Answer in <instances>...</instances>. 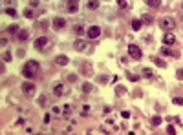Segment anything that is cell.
<instances>
[{
    "label": "cell",
    "mask_w": 183,
    "mask_h": 135,
    "mask_svg": "<svg viewBox=\"0 0 183 135\" xmlns=\"http://www.w3.org/2000/svg\"><path fill=\"white\" fill-rule=\"evenodd\" d=\"M68 79H70V82H75V81H77V77H75V75H70Z\"/></svg>",
    "instance_id": "39"
},
{
    "label": "cell",
    "mask_w": 183,
    "mask_h": 135,
    "mask_svg": "<svg viewBox=\"0 0 183 135\" xmlns=\"http://www.w3.org/2000/svg\"><path fill=\"white\" fill-rule=\"evenodd\" d=\"M31 4H33V6H37V4H38V0H31Z\"/></svg>",
    "instance_id": "42"
},
{
    "label": "cell",
    "mask_w": 183,
    "mask_h": 135,
    "mask_svg": "<svg viewBox=\"0 0 183 135\" xmlns=\"http://www.w3.org/2000/svg\"><path fill=\"white\" fill-rule=\"evenodd\" d=\"M24 17H26V18H33V9H24Z\"/></svg>",
    "instance_id": "27"
},
{
    "label": "cell",
    "mask_w": 183,
    "mask_h": 135,
    "mask_svg": "<svg viewBox=\"0 0 183 135\" xmlns=\"http://www.w3.org/2000/svg\"><path fill=\"white\" fill-rule=\"evenodd\" d=\"M141 20L145 22V24H152V20H154V18H152L150 15H143V17H141Z\"/></svg>",
    "instance_id": "25"
},
{
    "label": "cell",
    "mask_w": 183,
    "mask_h": 135,
    "mask_svg": "<svg viewBox=\"0 0 183 135\" xmlns=\"http://www.w3.org/2000/svg\"><path fill=\"white\" fill-rule=\"evenodd\" d=\"M150 60L156 64V66H159V68H165L167 66V62L163 60V58H159V57H150Z\"/></svg>",
    "instance_id": "12"
},
{
    "label": "cell",
    "mask_w": 183,
    "mask_h": 135,
    "mask_svg": "<svg viewBox=\"0 0 183 135\" xmlns=\"http://www.w3.org/2000/svg\"><path fill=\"white\" fill-rule=\"evenodd\" d=\"M73 46H75L77 51H88V44H86V40H82V38H77V40L73 42Z\"/></svg>",
    "instance_id": "5"
},
{
    "label": "cell",
    "mask_w": 183,
    "mask_h": 135,
    "mask_svg": "<svg viewBox=\"0 0 183 135\" xmlns=\"http://www.w3.org/2000/svg\"><path fill=\"white\" fill-rule=\"evenodd\" d=\"M6 71V66H4V64H0V73H4Z\"/></svg>",
    "instance_id": "41"
},
{
    "label": "cell",
    "mask_w": 183,
    "mask_h": 135,
    "mask_svg": "<svg viewBox=\"0 0 183 135\" xmlns=\"http://www.w3.org/2000/svg\"><path fill=\"white\" fill-rule=\"evenodd\" d=\"M141 26H143V22H141V20H134V22H132V29H134V31L141 29Z\"/></svg>",
    "instance_id": "23"
},
{
    "label": "cell",
    "mask_w": 183,
    "mask_h": 135,
    "mask_svg": "<svg viewBox=\"0 0 183 135\" xmlns=\"http://www.w3.org/2000/svg\"><path fill=\"white\" fill-rule=\"evenodd\" d=\"M159 26L163 28V29H172L176 26V22L172 20V18H161V22H159Z\"/></svg>",
    "instance_id": "8"
},
{
    "label": "cell",
    "mask_w": 183,
    "mask_h": 135,
    "mask_svg": "<svg viewBox=\"0 0 183 135\" xmlns=\"http://www.w3.org/2000/svg\"><path fill=\"white\" fill-rule=\"evenodd\" d=\"M88 113H90V106L84 104V106H82V115H88Z\"/></svg>",
    "instance_id": "31"
},
{
    "label": "cell",
    "mask_w": 183,
    "mask_h": 135,
    "mask_svg": "<svg viewBox=\"0 0 183 135\" xmlns=\"http://www.w3.org/2000/svg\"><path fill=\"white\" fill-rule=\"evenodd\" d=\"M126 77H128V81H132V82L139 81V75H136V73H132V71H126Z\"/></svg>",
    "instance_id": "15"
},
{
    "label": "cell",
    "mask_w": 183,
    "mask_h": 135,
    "mask_svg": "<svg viewBox=\"0 0 183 135\" xmlns=\"http://www.w3.org/2000/svg\"><path fill=\"white\" fill-rule=\"evenodd\" d=\"M121 117H123V119H128V117H130V111H123Z\"/></svg>",
    "instance_id": "37"
},
{
    "label": "cell",
    "mask_w": 183,
    "mask_h": 135,
    "mask_svg": "<svg viewBox=\"0 0 183 135\" xmlns=\"http://www.w3.org/2000/svg\"><path fill=\"white\" fill-rule=\"evenodd\" d=\"M37 26H38V28H42V29H46V28H48V22H44V20H41V22L37 24Z\"/></svg>",
    "instance_id": "33"
},
{
    "label": "cell",
    "mask_w": 183,
    "mask_h": 135,
    "mask_svg": "<svg viewBox=\"0 0 183 135\" xmlns=\"http://www.w3.org/2000/svg\"><path fill=\"white\" fill-rule=\"evenodd\" d=\"M75 33L81 35V33H82V26H75Z\"/></svg>",
    "instance_id": "36"
},
{
    "label": "cell",
    "mask_w": 183,
    "mask_h": 135,
    "mask_svg": "<svg viewBox=\"0 0 183 135\" xmlns=\"http://www.w3.org/2000/svg\"><path fill=\"white\" fill-rule=\"evenodd\" d=\"M126 93V88L125 86H115V95H119V97H121V95H125Z\"/></svg>",
    "instance_id": "20"
},
{
    "label": "cell",
    "mask_w": 183,
    "mask_h": 135,
    "mask_svg": "<svg viewBox=\"0 0 183 135\" xmlns=\"http://www.w3.org/2000/svg\"><path fill=\"white\" fill-rule=\"evenodd\" d=\"M53 93H55L57 97L64 95V86H62V84H55V88H53Z\"/></svg>",
    "instance_id": "14"
},
{
    "label": "cell",
    "mask_w": 183,
    "mask_h": 135,
    "mask_svg": "<svg viewBox=\"0 0 183 135\" xmlns=\"http://www.w3.org/2000/svg\"><path fill=\"white\" fill-rule=\"evenodd\" d=\"M167 132H169V133H176V128L174 126H167Z\"/></svg>",
    "instance_id": "35"
},
{
    "label": "cell",
    "mask_w": 183,
    "mask_h": 135,
    "mask_svg": "<svg viewBox=\"0 0 183 135\" xmlns=\"http://www.w3.org/2000/svg\"><path fill=\"white\" fill-rule=\"evenodd\" d=\"M128 55H130L132 58H136V60H139L141 58V48L137 46V44H130V46H128Z\"/></svg>",
    "instance_id": "2"
},
{
    "label": "cell",
    "mask_w": 183,
    "mask_h": 135,
    "mask_svg": "<svg viewBox=\"0 0 183 135\" xmlns=\"http://www.w3.org/2000/svg\"><path fill=\"white\" fill-rule=\"evenodd\" d=\"M64 115H72V106H70V104L64 106Z\"/></svg>",
    "instance_id": "29"
},
{
    "label": "cell",
    "mask_w": 183,
    "mask_h": 135,
    "mask_svg": "<svg viewBox=\"0 0 183 135\" xmlns=\"http://www.w3.org/2000/svg\"><path fill=\"white\" fill-rule=\"evenodd\" d=\"M178 79H180V81H183V68L178 69Z\"/></svg>",
    "instance_id": "34"
},
{
    "label": "cell",
    "mask_w": 183,
    "mask_h": 135,
    "mask_svg": "<svg viewBox=\"0 0 183 135\" xmlns=\"http://www.w3.org/2000/svg\"><path fill=\"white\" fill-rule=\"evenodd\" d=\"M66 9H68V13H75L77 11V7H79V0H68L66 2Z\"/></svg>",
    "instance_id": "10"
},
{
    "label": "cell",
    "mask_w": 183,
    "mask_h": 135,
    "mask_svg": "<svg viewBox=\"0 0 183 135\" xmlns=\"http://www.w3.org/2000/svg\"><path fill=\"white\" fill-rule=\"evenodd\" d=\"M4 60H6V62L11 60V53H9V51H4Z\"/></svg>",
    "instance_id": "30"
},
{
    "label": "cell",
    "mask_w": 183,
    "mask_h": 135,
    "mask_svg": "<svg viewBox=\"0 0 183 135\" xmlns=\"http://www.w3.org/2000/svg\"><path fill=\"white\" fill-rule=\"evenodd\" d=\"M46 44H48V37H38L37 40H35V44H33V46H35V49H38V51H42Z\"/></svg>",
    "instance_id": "6"
},
{
    "label": "cell",
    "mask_w": 183,
    "mask_h": 135,
    "mask_svg": "<svg viewBox=\"0 0 183 135\" xmlns=\"http://www.w3.org/2000/svg\"><path fill=\"white\" fill-rule=\"evenodd\" d=\"M6 33H18V26H17V24H13V26H9V28L6 29Z\"/></svg>",
    "instance_id": "24"
},
{
    "label": "cell",
    "mask_w": 183,
    "mask_h": 135,
    "mask_svg": "<svg viewBox=\"0 0 183 135\" xmlns=\"http://www.w3.org/2000/svg\"><path fill=\"white\" fill-rule=\"evenodd\" d=\"M161 55H172V57H178V53L170 51V49H169V48H165V46H163V49H161Z\"/></svg>",
    "instance_id": "22"
},
{
    "label": "cell",
    "mask_w": 183,
    "mask_h": 135,
    "mask_svg": "<svg viewBox=\"0 0 183 135\" xmlns=\"http://www.w3.org/2000/svg\"><path fill=\"white\" fill-rule=\"evenodd\" d=\"M176 42V37L172 33H165L163 35V46H170V44Z\"/></svg>",
    "instance_id": "9"
},
{
    "label": "cell",
    "mask_w": 183,
    "mask_h": 135,
    "mask_svg": "<svg viewBox=\"0 0 183 135\" xmlns=\"http://www.w3.org/2000/svg\"><path fill=\"white\" fill-rule=\"evenodd\" d=\"M99 7V0H88V9H97Z\"/></svg>",
    "instance_id": "18"
},
{
    "label": "cell",
    "mask_w": 183,
    "mask_h": 135,
    "mask_svg": "<svg viewBox=\"0 0 183 135\" xmlns=\"http://www.w3.org/2000/svg\"><path fill=\"white\" fill-rule=\"evenodd\" d=\"M28 37H29V33L26 31V29H22V31H18V35H17V40L24 42V40H28Z\"/></svg>",
    "instance_id": "13"
},
{
    "label": "cell",
    "mask_w": 183,
    "mask_h": 135,
    "mask_svg": "<svg viewBox=\"0 0 183 135\" xmlns=\"http://www.w3.org/2000/svg\"><path fill=\"white\" fill-rule=\"evenodd\" d=\"M99 35H101V28L99 26H90L86 29V37L88 38H97Z\"/></svg>",
    "instance_id": "3"
},
{
    "label": "cell",
    "mask_w": 183,
    "mask_h": 135,
    "mask_svg": "<svg viewBox=\"0 0 183 135\" xmlns=\"http://www.w3.org/2000/svg\"><path fill=\"white\" fill-rule=\"evenodd\" d=\"M172 102H174L176 106H183V97H174V99H172Z\"/></svg>",
    "instance_id": "26"
},
{
    "label": "cell",
    "mask_w": 183,
    "mask_h": 135,
    "mask_svg": "<svg viewBox=\"0 0 183 135\" xmlns=\"http://www.w3.org/2000/svg\"><path fill=\"white\" fill-rule=\"evenodd\" d=\"M147 4H148V6H152V7H159L161 6V0H147Z\"/></svg>",
    "instance_id": "21"
},
{
    "label": "cell",
    "mask_w": 183,
    "mask_h": 135,
    "mask_svg": "<svg viewBox=\"0 0 183 135\" xmlns=\"http://www.w3.org/2000/svg\"><path fill=\"white\" fill-rule=\"evenodd\" d=\"M143 77H145V79H148V81H150V79H154V73H152V69L145 68V69H143Z\"/></svg>",
    "instance_id": "16"
},
{
    "label": "cell",
    "mask_w": 183,
    "mask_h": 135,
    "mask_svg": "<svg viewBox=\"0 0 183 135\" xmlns=\"http://www.w3.org/2000/svg\"><path fill=\"white\" fill-rule=\"evenodd\" d=\"M150 124H152V126H159V124H161V117H159V115H154V117L150 119Z\"/></svg>",
    "instance_id": "17"
},
{
    "label": "cell",
    "mask_w": 183,
    "mask_h": 135,
    "mask_svg": "<svg viewBox=\"0 0 183 135\" xmlns=\"http://www.w3.org/2000/svg\"><path fill=\"white\" fill-rule=\"evenodd\" d=\"M6 13L9 15V17H17V11H15V9H11V7H7V9H6Z\"/></svg>",
    "instance_id": "28"
},
{
    "label": "cell",
    "mask_w": 183,
    "mask_h": 135,
    "mask_svg": "<svg viewBox=\"0 0 183 135\" xmlns=\"http://www.w3.org/2000/svg\"><path fill=\"white\" fill-rule=\"evenodd\" d=\"M44 102H46V99H44V97L38 99V104H41V106H44Z\"/></svg>",
    "instance_id": "40"
},
{
    "label": "cell",
    "mask_w": 183,
    "mask_h": 135,
    "mask_svg": "<svg viewBox=\"0 0 183 135\" xmlns=\"http://www.w3.org/2000/svg\"><path fill=\"white\" fill-rule=\"evenodd\" d=\"M81 88H82V91H84V93H90V91H92V89H93V86H92V84H90V82H84V84H82V86H81Z\"/></svg>",
    "instance_id": "19"
},
{
    "label": "cell",
    "mask_w": 183,
    "mask_h": 135,
    "mask_svg": "<svg viewBox=\"0 0 183 135\" xmlns=\"http://www.w3.org/2000/svg\"><path fill=\"white\" fill-rule=\"evenodd\" d=\"M6 44H7L6 38H0V48H2V46H6Z\"/></svg>",
    "instance_id": "38"
},
{
    "label": "cell",
    "mask_w": 183,
    "mask_h": 135,
    "mask_svg": "<svg viewBox=\"0 0 183 135\" xmlns=\"http://www.w3.org/2000/svg\"><path fill=\"white\" fill-rule=\"evenodd\" d=\"M181 7H183V6H181Z\"/></svg>",
    "instance_id": "43"
},
{
    "label": "cell",
    "mask_w": 183,
    "mask_h": 135,
    "mask_svg": "<svg viewBox=\"0 0 183 135\" xmlns=\"http://www.w3.org/2000/svg\"><path fill=\"white\" fill-rule=\"evenodd\" d=\"M117 6H119L121 9H125L126 7V2H125V0H117Z\"/></svg>",
    "instance_id": "32"
},
{
    "label": "cell",
    "mask_w": 183,
    "mask_h": 135,
    "mask_svg": "<svg viewBox=\"0 0 183 135\" xmlns=\"http://www.w3.org/2000/svg\"><path fill=\"white\" fill-rule=\"evenodd\" d=\"M37 71H38V62L37 60H28L26 64H24L22 73H24V77H26V79H33Z\"/></svg>",
    "instance_id": "1"
},
{
    "label": "cell",
    "mask_w": 183,
    "mask_h": 135,
    "mask_svg": "<svg viewBox=\"0 0 183 135\" xmlns=\"http://www.w3.org/2000/svg\"><path fill=\"white\" fill-rule=\"evenodd\" d=\"M64 26H66V20H64V18H61V17L53 18V29H55V31H61Z\"/></svg>",
    "instance_id": "4"
},
{
    "label": "cell",
    "mask_w": 183,
    "mask_h": 135,
    "mask_svg": "<svg viewBox=\"0 0 183 135\" xmlns=\"http://www.w3.org/2000/svg\"><path fill=\"white\" fill-rule=\"evenodd\" d=\"M22 91L26 95H33V93H35V84H33V82H24L22 84Z\"/></svg>",
    "instance_id": "7"
},
{
    "label": "cell",
    "mask_w": 183,
    "mask_h": 135,
    "mask_svg": "<svg viewBox=\"0 0 183 135\" xmlns=\"http://www.w3.org/2000/svg\"><path fill=\"white\" fill-rule=\"evenodd\" d=\"M55 62L59 64V66H66V64L70 62V58H68L66 55H59V57H55Z\"/></svg>",
    "instance_id": "11"
}]
</instances>
